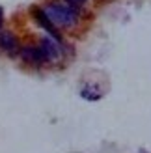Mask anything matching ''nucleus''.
Returning a JSON list of instances; mask_svg holds the SVG:
<instances>
[{
  "instance_id": "obj_1",
  "label": "nucleus",
  "mask_w": 151,
  "mask_h": 153,
  "mask_svg": "<svg viewBox=\"0 0 151 153\" xmlns=\"http://www.w3.org/2000/svg\"><path fill=\"white\" fill-rule=\"evenodd\" d=\"M43 11L47 13V17L52 21V25L58 26L60 30H73L80 25V17L75 13L69 6L65 4V0H47L41 4Z\"/></svg>"
},
{
  "instance_id": "obj_2",
  "label": "nucleus",
  "mask_w": 151,
  "mask_h": 153,
  "mask_svg": "<svg viewBox=\"0 0 151 153\" xmlns=\"http://www.w3.org/2000/svg\"><path fill=\"white\" fill-rule=\"evenodd\" d=\"M28 11H30V17L37 22V26L43 28L45 32H47V36H50L52 39H56L58 43H64V34H62V30L52 25V21L47 17V13L43 11L41 6H36V4H34V6H30Z\"/></svg>"
},
{
  "instance_id": "obj_3",
  "label": "nucleus",
  "mask_w": 151,
  "mask_h": 153,
  "mask_svg": "<svg viewBox=\"0 0 151 153\" xmlns=\"http://www.w3.org/2000/svg\"><path fill=\"white\" fill-rule=\"evenodd\" d=\"M19 58L22 60L24 64L30 65H36V67H43V65H49V60L45 56L43 49L39 47V43H24L21 45L19 49Z\"/></svg>"
},
{
  "instance_id": "obj_4",
  "label": "nucleus",
  "mask_w": 151,
  "mask_h": 153,
  "mask_svg": "<svg viewBox=\"0 0 151 153\" xmlns=\"http://www.w3.org/2000/svg\"><path fill=\"white\" fill-rule=\"evenodd\" d=\"M39 47L43 49L49 64H56L65 56V45L58 43L56 39H52L50 36H41L39 37Z\"/></svg>"
},
{
  "instance_id": "obj_5",
  "label": "nucleus",
  "mask_w": 151,
  "mask_h": 153,
  "mask_svg": "<svg viewBox=\"0 0 151 153\" xmlns=\"http://www.w3.org/2000/svg\"><path fill=\"white\" fill-rule=\"evenodd\" d=\"M21 41L11 30H0V52H4L7 56H19Z\"/></svg>"
},
{
  "instance_id": "obj_6",
  "label": "nucleus",
  "mask_w": 151,
  "mask_h": 153,
  "mask_svg": "<svg viewBox=\"0 0 151 153\" xmlns=\"http://www.w3.org/2000/svg\"><path fill=\"white\" fill-rule=\"evenodd\" d=\"M80 97L86 99V101H99L103 97V91L97 84H86V86L80 88Z\"/></svg>"
},
{
  "instance_id": "obj_7",
  "label": "nucleus",
  "mask_w": 151,
  "mask_h": 153,
  "mask_svg": "<svg viewBox=\"0 0 151 153\" xmlns=\"http://www.w3.org/2000/svg\"><path fill=\"white\" fill-rule=\"evenodd\" d=\"M90 2H92V0H65V4L69 6L80 19H86L88 15H90V13H88V6H90Z\"/></svg>"
},
{
  "instance_id": "obj_8",
  "label": "nucleus",
  "mask_w": 151,
  "mask_h": 153,
  "mask_svg": "<svg viewBox=\"0 0 151 153\" xmlns=\"http://www.w3.org/2000/svg\"><path fill=\"white\" fill-rule=\"evenodd\" d=\"M0 30H4V7L0 6Z\"/></svg>"
}]
</instances>
